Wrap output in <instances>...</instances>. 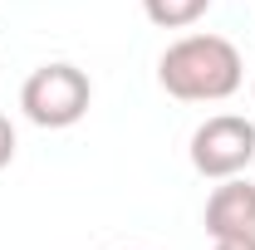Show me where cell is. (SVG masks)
<instances>
[{"label": "cell", "mask_w": 255, "mask_h": 250, "mask_svg": "<svg viewBox=\"0 0 255 250\" xmlns=\"http://www.w3.org/2000/svg\"><path fill=\"white\" fill-rule=\"evenodd\" d=\"M241 49L221 34H187L167 44V54L157 59V84L182 103H221L241 89Z\"/></svg>", "instance_id": "1"}, {"label": "cell", "mask_w": 255, "mask_h": 250, "mask_svg": "<svg viewBox=\"0 0 255 250\" xmlns=\"http://www.w3.org/2000/svg\"><path fill=\"white\" fill-rule=\"evenodd\" d=\"M94 103V84L74 64H44L20 89V108L34 127H74Z\"/></svg>", "instance_id": "2"}, {"label": "cell", "mask_w": 255, "mask_h": 250, "mask_svg": "<svg viewBox=\"0 0 255 250\" xmlns=\"http://www.w3.org/2000/svg\"><path fill=\"white\" fill-rule=\"evenodd\" d=\"M251 162H255V123L236 118V113H216L191 132V167L206 182L241 177Z\"/></svg>", "instance_id": "3"}, {"label": "cell", "mask_w": 255, "mask_h": 250, "mask_svg": "<svg viewBox=\"0 0 255 250\" xmlns=\"http://www.w3.org/2000/svg\"><path fill=\"white\" fill-rule=\"evenodd\" d=\"M206 236H255V182L226 177L206 201Z\"/></svg>", "instance_id": "4"}, {"label": "cell", "mask_w": 255, "mask_h": 250, "mask_svg": "<svg viewBox=\"0 0 255 250\" xmlns=\"http://www.w3.org/2000/svg\"><path fill=\"white\" fill-rule=\"evenodd\" d=\"M142 10L157 30H187L211 10V0H142Z\"/></svg>", "instance_id": "5"}, {"label": "cell", "mask_w": 255, "mask_h": 250, "mask_svg": "<svg viewBox=\"0 0 255 250\" xmlns=\"http://www.w3.org/2000/svg\"><path fill=\"white\" fill-rule=\"evenodd\" d=\"M10 157H15V127H10L5 113H0V167H10Z\"/></svg>", "instance_id": "6"}, {"label": "cell", "mask_w": 255, "mask_h": 250, "mask_svg": "<svg viewBox=\"0 0 255 250\" xmlns=\"http://www.w3.org/2000/svg\"><path fill=\"white\" fill-rule=\"evenodd\" d=\"M211 250H255V236H216Z\"/></svg>", "instance_id": "7"}]
</instances>
